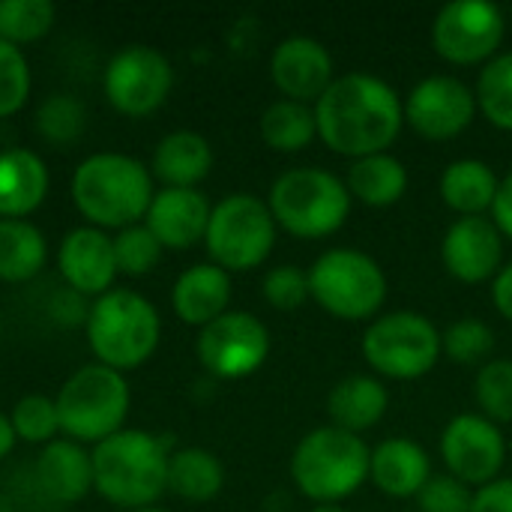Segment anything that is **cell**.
I'll return each instance as SVG.
<instances>
[{
  "label": "cell",
  "instance_id": "cell-1",
  "mask_svg": "<svg viewBox=\"0 0 512 512\" xmlns=\"http://www.w3.org/2000/svg\"><path fill=\"white\" fill-rule=\"evenodd\" d=\"M318 138L339 156L363 159L390 153L405 126V102L396 87L369 72L339 75L315 102Z\"/></svg>",
  "mask_w": 512,
  "mask_h": 512
},
{
  "label": "cell",
  "instance_id": "cell-2",
  "mask_svg": "<svg viewBox=\"0 0 512 512\" xmlns=\"http://www.w3.org/2000/svg\"><path fill=\"white\" fill-rule=\"evenodd\" d=\"M93 489L123 510L153 507L168 489V459L165 441L141 432L120 429L93 447Z\"/></svg>",
  "mask_w": 512,
  "mask_h": 512
},
{
  "label": "cell",
  "instance_id": "cell-3",
  "mask_svg": "<svg viewBox=\"0 0 512 512\" xmlns=\"http://www.w3.org/2000/svg\"><path fill=\"white\" fill-rule=\"evenodd\" d=\"M153 195V174L126 153H93L72 174L75 207L99 231L138 225Z\"/></svg>",
  "mask_w": 512,
  "mask_h": 512
},
{
  "label": "cell",
  "instance_id": "cell-4",
  "mask_svg": "<svg viewBox=\"0 0 512 512\" xmlns=\"http://www.w3.org/2000/svg\"><path fill=\"white\" fill-rule=\"evenodd\" d=\"M369 444L345 429H312L291 456L294 486L315 504H342L369 480Z\"/></svg>",
  "mask_w": 512,
  "mask_h": 512
},
{
  "label": "cell",
  "instance_id": "cell-5",
  "mask_svg": "<svg viewBox=\"0 0 512 512\" xmlns=\"http://www.w3.org/2000/svg\"><path fill=\"white\" fill-rule=\"evenodd\" d=\"M159 336L162 321L156 306L129 288H111L90 306L87 342L108 369H138L159 348Z\"/></svg>",
  "mask_w": 512,
  "mask_h": 512
},
{
  "label": "cell",
  "instance_id": "cell-6",
  "mask_svg": "<svg viewBox=\"0 0 512 512\" xmlns=\"http://www.w3.org/2000/svg\"><path fill=\"white\" fill-rule=\"evenodd\" d=\"M267 207L288 234L300 240H321L336 234L351 213V192L345 180L324 168H291L270 186Z\"/></svg>",
  "mask_w": 512,
  "mask_h": 512
},
{
  "label": "cell",
  "instance_id": "cell-7",
  "mask_svg": "<svg viewBox=\"0 0 512 512\" xmlns=\"http://www.w3.org/2000/svg\"><path fill=\"white\" fill-rule=\"evenodd\" d=\"M129 399L132 396L123 372L102 363L81 366L54 399L60 432L75 444H102L123 429Z\"/></svg>",
  "mask_w": 512,
  "mask_h": 512
},
{
  "label": "cell",
  "instance_id": "cell-8",
  "mask_svg": "<svg viewBox=\"0 0 512 512\" xmlns=\"http://www.w3.org/2000/svg\"><path fill=\"white\" fill-rule=\"evenodd\" d=\"M309 294L339 321H369L387 300V273L360 249H330L309 267Z\"/></svg>",
  "mask_w": 512,
  "mask_h": 512
},
{
  "label": "cell",
  "instance_id": "cell-9",
  "mask_svg": "<svg viewBox=\"0 0 512 512\" xmlns=\"http://www.w3.org/2000/svg\"><path fill=\"white\" fill-rule=\"evenodd\" d=\"M204 243L216 267L225 273H246L273 255L276 219L261 198L228 195L213 207Z\"/></svg>",
  "mask_w": 512,
  "mask_h": 512
},
{
  "label": "cell",
  "instance_id": "cell-10",
  "mask_svg": "<svg viewBox=\"0 0 512 512\" xmlns=\"http://www.w3.org/2000/svg\"><path fill=\"white\" fill-rule=\"evenodd\" d=\"M363 357L381 378L414 381L429 375L441 360L438 327L417 312H387L363 333Z\"/></svg>",
  "mask_w": 512,
  "mask_h": 512
},
{
  "label": "cell",
  "instance_id": "cell-11",
  "mask_svg": "<svg viewBox=\"0 0 512 512\" xmlns=\"http://www.w3.org/2000/svg\"><path fill=\"white\" fill-rule=\"evenodd\" d=\"M507 18L492 0H453L432 21V48L453 66H486L498 57Z\"/></svg>",
  "mask_w": 512,
  "mask_h": 512
},
{
  "label": "cell",
  "instance_id": "cell-12",
  "mask_svg": "<svg viewBox=\"0 0 512 512\" xmlns=\"http://www.w3.org/2000/svg\"><path fill=\"white\" fill-rule=\"evenodd\" d=\"M105 96L126 117H147L165 105L174 87L168 57L153 45H126L105 66Z\"/></svg>",
  "mask_w": 512,
  "mask_h": 512
},
{
  "label": "cell",
  "instance_id": "cell-13",
  "mask_svg": "<svg viewBox=\"0 0 512 512\" xmlns=\"http://www.w3.org/2000/svg\"><path fill=\"white\" fill-rule=\"evenodd\" d=\"M198 360L201 366L222 378H246L264 366L270 357V330L261 318L249 312H225L198 333Z\"/></svg>",
  "mask_w": 512,
  "mask_h": 512
},
{
  "label": "cell",
  "instance_id": "cell-14",
  "mask_svg": "<svg viewBox=\"0 0 512 512\" xmlns=\"http://www.w3.org/2000/svg\"><path fill=\"white\" fill-rule=\"evenodd\" d=\"M441 459L450 477L468 489H483L498 480L507 462V438L483 414H459L441 435Z\"/></svg>",
  "mask_w": 512,
  "mask_h": 512
},
{
  "label": "cell",
  "instance_id": "cell-15",
  "mask_svg": "<svg viewBox=\"0 0 512 512\" xmlns=\"http://www.w3.org/2000/svg\"><path fill=\"white\" fill-rule=\"evenodd\" d=\"M474 90L456 75H429L405 99V123L426 141H450L477 117Z\"/></svg>",
  "mask_w": 512,
  "mask_h": 512
},
{
  "label": "cell",
  "instance_id": "cell-16",
  "mask_svg": "<svg viewBox=\"0 0 512 512\" xmlns=\"http://www.w3.org/2000/svg\"><path fill=\"white\" fill-rule=\"evenodd\" d=\"M441 258L447 273L465 285L495 282L504 264V234L486 216H462L447 228Z\"/></svg>",
  "mask_w": 512,
  "mask_h": 512
},
{
  "label": "cell",
  "instance_id": "cell-17",
  "mask_svg": "<svg viewBox=\"0 0 512 512\" xmlns=\"http://www.w3.org/2000/svg\"><path fill=\"white\" fill-rule=\"evenodd\" d=\"M270 78L291 102H318L336 81L333 57L324 42L312 36H288L273 48Z\"/></svg>",
  "mask_w": 512,
  "mask_h": 512
},
{
  "label": "cell",
  "instance_id": "cell-18",
  "mask_svg": "<svg viewBox=\"0 0 512 512\" xmlns=\"http://www.w3.org/2000/svg\"><path fill=\"white\" fill-rule=\"evenodd\" d=\"M60 276L66 279V288L84 294V297H102L111 291L117 276V258H114V240L99 228H72L57 252Z\"/></svg>",
  "mask_w": 512,
  "mask_h": 512
},
{
  "label": "cell",
  "instance_id": "cell-19",
  "mask_svg": "<svg viewBox=\"0 0 512 512\" xmlns=\"http://www.w3.org/2000/svg\"><path fill=\"white\" fill-rule=\"evenodd\" d=\"M210 201L198 189H171L153 195L144 225L162 243V249H192L207 237L210 225Z\"/></svg>",
  "mask_w": 512,
  "mask_h": 512
},
{
  "label": "cell",
  "instance_id": "cell-20",
  "mask_svg": "<svg viewBox=\"0 0 512 512\" xmlns=\"http://www.w3.org/2000/svg\"><path fill=\"white\" fill-rule=\"evenodd\" d=\"M369 480L390 498H417L432 480V459L411 438H387L372 450Z\"/></svg>",
  "mask_w": 512,
  "mask_h": 512
},
{
  "label": "cell",
  "instance_id": "cell-21",
  "mask_svg": "<svg viewBox=\"0 0 512 512\" xmlns=\"http://www.w3.org/2000/svg\"><path fill=\"white\" fill-rule=\"evenodd\" d=\"M231 303V273L216 264H195L183 270L171 291V306L177 318L189 327H207L228 312Z\"/></svg>",
  "mask_w": 512,
  "mask_h": 512
},
{
  "label": "cell",
  "instance_id": "cell-22",
  "mask_svg": "<svg viewBox=\"0 0 512 512\" xmlns=\"http://www.w3.org/2000/svg\"><path fill=\"white\" fill-rule=\"evenodd\" d=\"M36 483L51 501L78 504L93 489V456L69 438L51 441L36 456Z\"/></svg>",
  "mask_w": 512,
  "mask_h": 512
},
{
  "label": "cell",
  "instance_id": "cell-23",
  "mask_svg": "<svg viewBox=\"0 0 512 512\" xmlns=\"http://www.w3.org/2000/svg\"><path fill=\"white\" fill-rule=\"evenodd\" d=\"M48 195V168L27 147L0 153V219H24Z\"/></svg>",
  "mask_w": 512,
  "mask_h": 512
},
{
  "label": "cell",
  "instance_id": "cell-24",
  "mask_svg": "<svg viewBox=\"0 0 512 512\" xmlns=\"http://www.w3.org/2000/svg\"><path fill=\"white\" fill-rule=\"evenodd\" d=\"M390 408V390L378 375H348L327 396V414L336 429L369 432L384 420Z\"/></svg>",
  "mask_w": 512,
  "mask_h": 512
},
{
  "label": "cell",
  "instance_id": "cell-25",
  "mask_svg": "<svg viewBox=\"0 0 512 512\" xmlns=\"http://www.w3.org/2000/svg\"><path fill=\"white\" fill-rule=\"evenodd\" d=\"M213 168V147L201 132L177 129L153 150V177L171 189H195Z\"/></svg>",
  "mask_w": 512,
  "mask_h": 512
},
{
  "label": "cell",
  "instance_id": "cell-26",
  "mask_svg": "<svg viewBox=\"0 0 512 512\" xmlns=\"http://www.w3.org/2000/svg\"><path fill=\"white\" fill-rule=\"evenodd\" d=\"M498 186V174L483 159H456L441 174V198L453 213H459V219L489 213L498 198Z\"/></svg>",
  "mask_w": 512,
  "mask_h": 512
},
{
  "label": "cell",
  "instance_id": "cell-27",
  "mask_svg": "<svg viewBox=\"0 0 512 512\" xmlns=\"http://www.w3.org/2000/svg\"><path fill=\"white\" fill-rule=\"evenodd\" d=\"M345 186L366 207H393L408 192V168L393 153L363 156L351 162Z\"/></svg>",
  "mask_w": 512,
  "mask_h": 512
},
{
  "label": "cell",
  "instance_id": "cell-28",
  "mask_svg": "<svg viewBox=\"0 0 512 512\" xmlns=\"http://www.w3.org/2000/svg\"><path fill=\"white\" fill-rule=\"evenodd\" d=\"M225 486L222 462L204 447H186L171 453L168 459V492L189 504L213 501Z\"/></svg>",
  "mask_w": 512,
  "mask_h": 512
},
{
  "label": "cell",
  "instance_id": "cell-29",
  "mask_svg": "<svg viewBox=\"0 0 512 512\" xmlns=\"http://www.w3.org/2000/svg\"><path fill=\"white\" fill-rule=\"evenodd\" d=\"M48 258L42 231L27 219H0V282L33 279Z\"/></svg>",
  "mask_w": 512,
  "mask_h": 512
},
{
  "label": "cell",
  "instance_id": "cell-30",
  "mask_svg": "<svg viewBox=\"0 0 512 512\" xmlns=\"http://www.w3.org/2000/svg\"><path fill=\"white\" fill-rule=\"evenodd\" d=\"M261 138L270 150L300 153L318 138L315 108L291 99H276L261 114Z\"/></svg>",
  "mask_w": 512,
  "mask_h": 512
},
{
  "label": "cell",
  "instance_id": "cell-31",
  "mask_svg": "<svg viewBox=\"0 0 512 512\" xmlns=\"http://www.w3.org/2000/svg\"><path fill=\"white\" fill-rule=\"evenodd\" d=\"M477 108L486 120L504 132H512V51L492 57L477 78Z\"/></svg>",
  "mask_w": 512,
  "mask_h": 512
},
{
  "label": "cell",
  "instance_id": "cell-32",
  "mask_svg": "<svg viewBox=\"0 0 512 512\" xmlns=\"http://www.w3.org/2000/svg\"><path fill=\"white\" fill-rule=\"evenodd\" d=\"M57 9L51 0H0V39L9 45L36 42L51 33Z\"/></svg>",
  "mask_w": 512,
  "mask_h": 512
},
{
  "label": "cell",
  "instance_id": "cell-33",
  "mask_svg": "<svg viewBox=\"0 0 512 512\" xmlns=\"http://www.w3.org/2000/svg\"><path fill=\"white\" fill-rule=\"evenodd\" d=\"M84 126H87V111H84L81 99H75L69 93L48 96L36 111V132L57 147L75 144L81 138Z\"/></svg>",
  "mask_w": 512,
  "mask_h": 512
},
{
  "label": "cell",
  "instance_id": "cell-34",
  "mask_svg": "<svg viewBox=\"0 0 512 512\" xmlns=\"http://www.w3.org/2000/svg\"><path fill=\"white\" fill-rule=\"evenodd\" d=\"M441 348L456 366H483L495 351V330L480 318H462L441 333Z\"/></svg>",
  "mask_w": 512,
  "mask_h": 512
},
{
  "label": "cell",
  "instance_id": "cell-35",
  "mask_svg": "<svg viewBox=\"0 0 512 512\" xmlns=\"http://www.w3.org/2000/svg\"><path fill=\"white\" fill-rule=\"evenodd\" d=\"M477 405L495 426L512 423V360H486L477 372Z\"/></svg>",
  "mask_w": 512,
  "mask_h": 512
},
{
  "label": "cell",
  "instance_id": "cell-36",
  "mask_svg": "<svg viewBox=\"0 0 512 512\" xmlns=\"http://www.w3.org/2000/svg\"><path fill=\"white\" fill-rule=\"evenodd\" d=\"M9 423L15 429V438L27 444H51L54 435L60 432V417H57V402L48 396H24L15 402Z\"/></svg>",
  "mask_w": 512,
  "mask_h": 512
},
{
  "label": "cell",
  "instance_id": "cell-37",
  "mask_svg": "<svg viewBox=\"0 0 512 512\" xmlns=\"http://www.w3.org/2000/svg\"><path fill=\"white\" fill-rule=\"evenodd\" d=\"M114 240V258H117V273L126 276H147L159 258H162V243L153 237V231L147 225H129L123 231H117Z\"/></svg>",
  "mask_w": 512,
  "mask_h": 512
},
{
  "label": "cell",
  "instance_id": "cell-38",
  "mask_svg": "<svg viewBox=\"0 0 512 512\" xmlns=\"http://www.w3.org/2000/svg\"><path fill=\"white\" fill-rule=\"evenodd\" d=\"M30 96V66L21 48L0 39V117H12Z\"/></svg>",
  "mask_w": 512,
  "mask_h": 512
},
{
  "label": "cell",
  "instance_id": "cell-39",
  "mask_svg": "<svg viewBox=\"0 0 512 512\" xmlns=\"http://www.w3.org/2000/svg\"><path fill=\"white\" fill-rule=\"evenodd\" d=\"M261 291H264V300L279 312H294L312 297L309 294V273L294 267V264H282V267L267 270Z\"/></svg>",
  "mask_w": 512,
  "mask_h": 512
},
{
  "label": "cell",
  "instance_id": "cell-40",
  "mask_svg": "<svg viewBox=\"0 0 512 512\" xmlns=\"http://www.w3.org/2000/svg\"><path fill=\"white\" fill-rule=\"evenodd\" d=\"M417 501H420V510L423 512H471L474 495L456 477H450V474L435 477L432 474V480L423 486Z\"/></svg>",
  "mask_w": 512,
  "mask_h": 512
},
{
  "label": "cell",
  "instance_id": "cell-41",
  "mask_svg": "<svg viewBox=\"0 0 512 512\" xmlns=\"http://www.w3.org/2000/svg\"><path fill=\"white\" fill-rule=\"evenodd\" d=\"M471 512H512V477H498L495 483L477 489Z\"/></svg>",
  "mask_w": 512,
  "mask_h": 512
},
{
  "label": "cell",
  "instance_id": "cell-42",
  "mask_svg": "<svg viewBox=\"0 0 512 512\" xmlns=\"http://www.w3.org/2000/svg\"><path fill=\"white\" fill-rule=\"evenodd\" d=\"M51 312H54V318H60V321H69V324L84 321V324H87L90 306L84 303V294H78V291L66 288L63 294H57V297H54Z\"/></svg>",
  "mask_w": 512,
  "mask_h": 512
},
{
  "label": "cell",
  "instance_id": "cell-43",
  "mask_svg": "<svg viewBox=\"0 0 512 512\" xmlns=\"http://www.w3.org/2000/svg\"><path fill=\"white\" fill-rule=\"evenodd\" d=\"M492 216H495L492 222L498 225V231L512 240V171L498 186V198L492 204Z\"/></svg>",
  "mask_w": 512,
  "mask_h": 512
},
{
  "label": "cell",
  "instance_id": "cell-44",
  "mask_svg": "<svg viewBox=\"0 0 512 512\" xmlns=\"http://www.w3.org/2000/svg\"><path fill=\"white\" fill-rule=\"evenodd\" d=\"M492 300H495V309L512 321V264L501 267V273L495 276L492 282Z\"/></svg>",
  "mask_w": 512,
  "mask_h": 512
},
{
  "label": "cell",
  "instance_id": "cell-45",
  "mask_svg": "<svg viewBox=\"0 0 512 512\" xmlns=\"http://www.w3.org/2000/svg\"><path fill=\"white\" fill-rule=\"evenodd\" d=\"M15 429H12V423H9V417L6 414H0V459H6L9 453H12V447H15Z\"/></svg>",
  "mask_w": 512,
  "mask_h": 512
},
{
  "label": "cell",
  "instance_id": "cell-46",
  "mask_svg": "<svg viewBox=\"0 0 512 512\" xmlns=\"http://www.w3.org/2000/svg\"><path fill=\"white\" fill-rule=\"evenodd\" d=\"M312 512H348L342 504H315Z\"/></svg>",
  "mask_w": 512,
  "mask_h": 512
},
{
  "label": "cell",
  "instance_id": "cell-47",
  "mask_svg": "<svg viewBox=\"0 0 512 512\" xmlns=\"http://www.w3.org/2000/svg\"><path fill=\"white\" fill-rule=\"evenodd\" d=\"M0 512H12V504H9V501H6L3 495H0Z\"/></svg>",
  "mask_w": 512,
  "mask_h": 512
},
{
  "label": "cell",
  "instance_id": "cell-48",
  "mask_svg": "<svg viewBox=\"0 0 512 512\" xmlns=\"http://www.w3.org/2000/svg\"><path fill=\"white\" fill-rule=\"evenodd\" d=\"M135 512H168V510H162V507H144V510H135Z\"/></svg>",
  "mask_w": 512,
  "mask_h": 512
}]
</instances>
